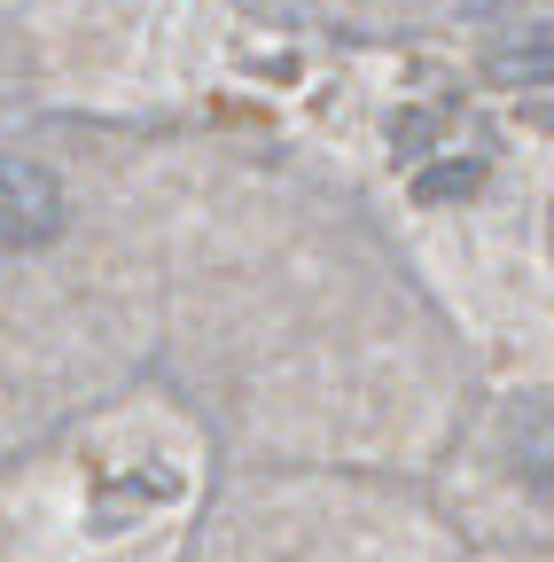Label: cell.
<instances>
[{"instance_id":"cell-1","label":"cell","mask_w":554,"mask_h":562,"mask_svg":"<svg viewBox=\"0 0 554 562\" xmlns=\"http://www.w3.org/2000/svg\"><path fill=\"white\" fill-rule=\"evenodd\" d=\"M63 227V188L47 165L32 157H0V243L9 250H32V243H55Z\"/></svg>"}]
</instances>
